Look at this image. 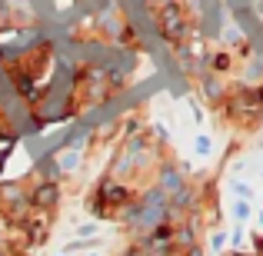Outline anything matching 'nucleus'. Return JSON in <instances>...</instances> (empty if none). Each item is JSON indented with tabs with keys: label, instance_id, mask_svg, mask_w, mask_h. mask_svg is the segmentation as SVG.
Here are the masks:
<instances>
[{
	"label": "nucleus",
	"instance_id": "obj_1",
	"mask_svg": "<svg viewBox=\"0 0 263 256\" xmlns=\"http://www.w3.org/2000/svg\"><path fill=\"white\" fill-rule=\"evenodd\" d=\"M160 27H163V33H167V40H177L183 37V10L174 4H167L163 7V13H160Z\"/></svg>",
	"mask_w": 263,
	"mask_h": 256
},
{
	"label": "nucleus",
	"instance_id": "obj_2",
	"mask_svg": "<svg viewBox=\"0 0 263 256\" xmlns=\"http://www.w3.org/2000/svg\"><path fill=\"white\" fill-rule=\"evenodd\" d=\"M50 196H53V190H50V186H44V190L37 193V203H50Z\"/></svg>",
	"mask_w": 263,
	"mask_h": 256
}]
</instances>
